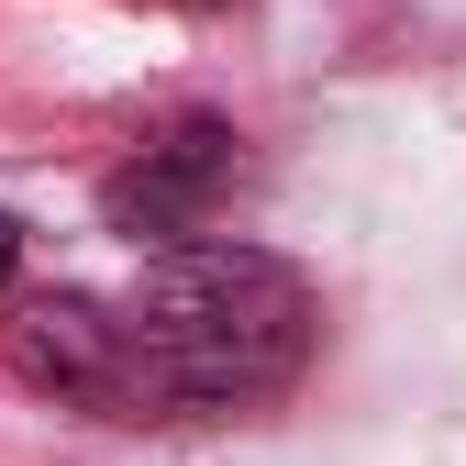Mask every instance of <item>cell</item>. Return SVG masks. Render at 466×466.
Segmentation results:
<instances>
[{
    "label": "cell",
    "instance_id": "cell-1",
    "mask_svg": "<svg viewBox=\"0 0 466 466\" xmlns=\"http://www.w3.org/2000/svg\"><path fill=\"white\" fill-rule=\"evenodd\" d=\"M311 278L267 245H178L156 256L123 300L134 344V422H189V411H256L311 367Z\"/></svg>",
    "mask_w": 466,
    "mask_h": 466
},
{
    "label": "cell",
    "instance_id": "cell-5",
    "mask_svg": "<svg viewBox=\"0 0 466 466\" xmlns=\"http://www.w3.org/2000/svg\"><path fill=\"white\" fill-rule=\"evenodd\" d=\"M167 12H222V0H167Z\"/></svg>",
    "mask_w": 466,
    "mask_h": 466
},
{
    "label": "cell",
    "instance_id": "cell-3",
    "mask_svg": "<svg viewBox=\"0 0 466 466\" xmlns=\"http://www.w3.org/2000/svg\"><path fill=\"white\" fill-rule=\"evenodd\" d=\"M12 344V378L67 400V411H100V422H134V344H123V311L111 300H78V289H45L0 322Z\"/></svg>",
    "mask_w": 466,
    "mask_h": 466
},
{
    "label": "cell",
    "instance_id": "cell-4",
    "mask_svg": "<svg viewBox=\"0 0 466 466\" xmlns=\"http://www.w3.org/2000/svg\"><path fill=\"white\" fill-rule=\"evenodd\" d=\"M12 267H23V222L0 211V289H12Z\"/></svg>",
    "mask_w": 466,
    "mask_h": 466
},
{
    "label": "cell",
    "instance_id": "cell-2",
    "mask_svg": "<svg viewBox=\"0 0 466 466\" xmlns=\"http://www.w3.org/2000/svg\"><path fill=\"white\" fill-rule=\"evenodd\" d=\"M233 178H245V134L211 123V111H178L167 134H145V145L100 178V211H111V233L178 256V245L211 233V211L233 200Z\"/></svg>",
    "mask_w": 466,
    "mask_h": 466
}]
</instances>
